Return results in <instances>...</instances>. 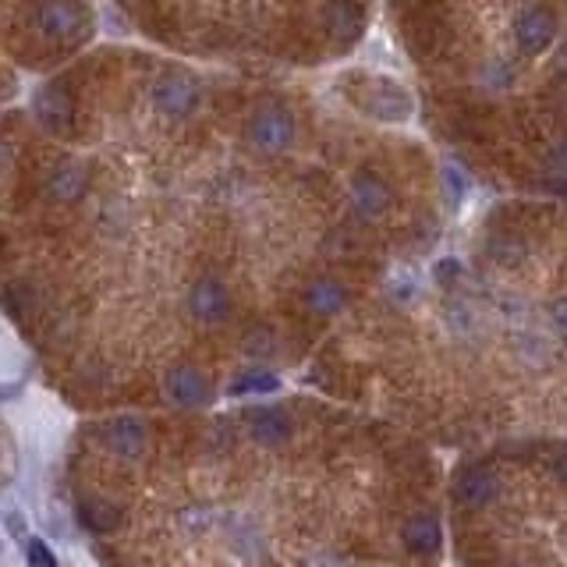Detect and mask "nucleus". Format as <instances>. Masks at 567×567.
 <instances>
[{"label": "nucleus", "mask_w": 567, "mask_h": 567, "mask_svg": "<svg viewBox=\"0 0 567 567\" xmlns=\"http://www.w3.org/2000/svg\"><path fill=\"white\" fill-rule=\"evenodd\" d=\"M43 40L78 46L92 33V11L86 4H43L33 11Z\"/></svg>", "instance_id": "1"}, {"label": "nucleus", "mask_w": 567, "mask_h": 567, "mask_svg": "<svg viewBox=\"0 0 567 567\" xmlns=\"http://www.w3.org/2000/svg\"><path fill=\"white\" fill-rule=\"evenodd\" d=\"M202 100V89H199V78L188 75L181 68H170L153 82V107L156 114H164L170 121H181L188 118Z\"/></svg>", "instance_id": "2"}, {"label": "nucleus", "mask_w": 567, "mask_h": 567, "mask_svg": "<svg viewBox=\"0 0 567 567\" xmlns=\"http://www.w3.org/2000/svg\"><path fill=\"white\" fill-rule=\"evenodd\" d=\"M248 142L259 153H284L294 142V118L288 107L266 103L248 121Z\"/></svg>", "instance_id": "3"}, {"label": "nucleus", "mask_w": 567, "mask_h": 567, "mask_svg": "<svg viewBox=\"0 0 567 567\" xmlns=\"http://www.w3.org/2000/svg\"><path fill=\"white\" fill-rule=\"evenodd\" d=\"M355 100L366 114L380 121H404L412 114V97H408V89L401 82H393V78H369L366 92Z\"/></svg>", "instance_id": "4"}, {"label": "nucleus", "mask_w": 567, "mask_h": 567, "mask_svg": "<svg viewBox=\"0 0 567 567\" xmlns=\"http://www.w3.org/2000/svg\"><path fill=\"white\" fill-rule=\"evenodd\" d=\"M514 40L518 51L529 57H540L557 40V14L549 8H522L514 19Z\"/></svg>", "instance_id": "5"}, {"label": "nucleus", "mask_w": 567, "mask_h": 567, "mask_svg": "<svg viewBox=\"0 0 567 567\" xmlns=\"http://www.w3.org/2000/svg\"><path fill=\"white\" fill-rule=\"evenodd\" d=\"M185 305L192 312V320H199V323H207V326L224 323L231 312V291L220 277H199L192 288H188Z\"/></svg>", "instance_id": "6"}, {"label": "nucleus", "mask_w": 567, "mask_h": 567, "mask_svg": "<svg viewBox=\"0 0 567 567\" xmlns=\"http://www.w3.org/2000/svg\"><path fill=\"white\" fill-rule=\"evenodd\" d=\"M164 390H167V398L175 401L178 408H207L213 401L210 376L199 373L196 366H188V362H181V366H175V369L167 373Z\"/></svg>", "instance_id": "7"}, {"label": "nucleus", "mask_w": 567, "mask_h": 567, "mask_svg": "<svg viewBox=\"0 0 567 567\" xmlns=\"http://www.w3.org/2000/svg\"><path fill=\"white\" fill-rule=\"evenodd\" d=\"M497 493H500V482L486 465H465L458 476H454V497H458V503H465L468 511L490 508Z\"/></svg>", "instance_id": "8"}, {"label": "nucleus", "mask_w": 567, "mask_h": 567, "mask_svg": "<svg viewBox=\"0 0 567 567\" xmlns=\"http://www.w3.org/2000/svg\"><path fill=\"white\" fill-rule=\"evenodd\" d=\"M33 114L46 132L54 135H68L75 124V103L68 97L65 86H43L33 100Z\"/></svg>", "instance_id": "9"}, {"label": "nucleus", "mask_w": 567, "mask_h": 567, "mask_svg": "<svg viewBox=\"0 0 567 567\" xmlns=\"http://www.w3.org/2000/svg\"><path fill=\"white\" fill-rule=\"evenodd\" d=\"M103 444L118 454L124 462H135L146 454V444H149V430L146 422L135 419V415H121V419H110L103 425Z\"/></svg>", "instance_id": "10"}, {"label": "nucleus", "mask_w": 567, "mask_h": 567, "mask_svg": "<svg viewBox=\"0 0 567 567\" xmlns=\"http://www.w3.org/2000/svg\"><path fill=\"white\" fill-rule=\"evenodd\" d=\"M302 305L305 312H312V316H337V312L348 305V288L337 280V277H316L305 284L302 291Z\"/></svg>", "instance_id": "11"}, {"label": "nucleus", "mask_w": 567, "mask_h": 567, "mask_svg": "<svg viewBox=\"0 0 567 567\" xmlns=\"http://www.w3.org/2000/svg\"><path fill=\"white\" fill-rule=\"evenodd\" d=\"M86 188H89V170L82 164H75V160L51 167V170H46V178H43L46 199H57V202H75L78 196L86 192Z\"/></svg>", "instance_id": "12"}, {"label": "nucleus", "mask_w": 567, "mask_h": 567, "mask_svg": "<svg viewBox=\"0 0 567 567\" xmlns=\"http://www.w3.org/2000/svg\"><path fill=\"white\" fill-rule=\"evenodd\" d=\"M348 196H352V207L362 216H380L390 207V185L380 175H373V170H358L352 178Z\"/></svg>", "instance_id": "13"}, {"label": "nucleus", "mask_w": 567, "mask_h": 567, "mask_svg": "<svg viewBox=\"0 0 567 567\" xmlns=\"http://www.w3.org/2000/svg\"><path fill=\"white\" fill-rule=\"evenodd\" d=\"M401 540L408 546V554L433 557L436 549L444 546V525H440L436 514H415V518H408V522H404Z\"/></svg>", "instance_id": "14"}, {"label": "nucleus", "mask_w": 567, "mask_h": 567, "mask_svg": "<svg viewBox=\"0 0 567 567\" xmlns=\"http://www.w3.org/2000/svg\"><path fill=\"white\" fill-rule=\"evenodd\" d=\"M248 436L263 447H284L291 440V415L284 408H256L248 415Z\"/></svg>", "instance_id": "15"}, {"label": "nucleus", "mask_w": 567, "mask_h": 567, "mask_svg": "<svg viewBox=\"0 0 567 567\" xmlns=\"http://www.w3.org/2000/svg\"><path fill=\"white\" fill-rule=\"evenodd\" d=\"M78 522H82V529L97 532V535H107L114 532L121 525V508L110 500H100V497H89L78 503Z\"/></svg>", "instance_id": "16"}, {"label": "nucleus", "mask_w": 567, "mask_h": 567, "mask_svg": "<svg viewBox=\"0 0 567 567\" xmlns=\"http://www.w3.org/2000/svg\"><path fill=\"white\" fill-rule=\"evenodd\" d=\"M323 19H326V29L334 36L355 40L362 33V22H366V8H358V4H330V8H323Z\"/></svg>", "instance_id": "17"}, {"label": "nucleus", "mask_w": 567, "mask_h": 567, "mask_svg": "<svg viewBox=\"0 0 567 567\" xmlns=\"http://www.w3.org/2000/svg\"><path fill=\"white\" fill-rule=\"evenodd\" d=\"M280 390V376H274L270 369H245L238 380L227 387L231 398H266V393Z\"/></svg>", "instance_id": "18"}, {"label": "nucleus", "mask_w": 567, "mask_h": 567, "mask_svg": "<svg viewBox=\"0 0 567 567\" xmlns=\"http://www.w3.org/2000/svg\"><path fill=\"white\" fill-rule=\"evenodd\" d=\"M22 554H25V564L29 567H60L57 554L40 540V535H25V540H22Z\"/></svg>", "instance_id": "19"}, {"label": "nucleus", "mask_w": 567, "mask_h": 567, "mask_svg": "<svg viewBox=\"0 0 567 567\" xmlns=\"http://www.w3.org/2000/svg\"><path fill=\"white\" fill-rule=\"evenodd\" d=\"M479 78H482L486 89H503V86L514 82V71H511L508 65H503L500 57H493V60H486V68L479 71Z\"/></svg>", "instance_id": "20"}, {"label": "nucleus", "mask_w": 567, "mask_h": 567, "mask_svg": "<svg viewBox=\"0 0 567 567\" xmlns=\"http://www.w3.org/2000/svg\"><path fill=\"white\" fill-rule=\"evenodd\" d=\"M546 167L554 170V178H567V138H560L557 146L546 153Z\"/></svg>", "instance_id": "21"}, {"label": "nucleus", "mask_w": 567, "mask_h": 567, "mask_svg": "<svg viewBox=\"0 0 567 567\" xmlns=\"http://www.w3.org/2000/svg\"><path fill=\"white\" fill-rule=\"evenodd\" d=\"M444 181H447V192H451V202H462L465 188H468V178L462 167H447L444 170Z\"/></svg>", "instance_id": "22"}, {"label": "nucleus", "mask_w": 567, "mask_h": 567, "mask_svg": "<svg viewBox=\"0 0 567 567\" xmlns=\"http://www.w3.org/2000/svg\"><path fill=\"white\" fill-rule=\"evenodd\" d=\"M458 274H462V263H458V259H440V263L433 266L436 284H447L451 277H458Z\"/></svg>", "instance_id": "23"}, {"label": "nucleus", "mask_w": 567, "mask_h": 567, "mask_svg": "<svg viewBox=\"0 0 567 567\" xmlns=\"http://www.w3.org/2000/svg\"><path fill=\"white\" fill-rule=\"evenodd\" d=\"M549 316H554V326L560 341L567 344V298H560V302H554V309H549Z\"/></svg>", "instance_id": "24"}, {"label": "nucleus", "mask_w": 567, "mask_h": 567, "mask_svg": "<svg viewBox=\"0 0 567 567\" xmlns=\"http://www.w3.org/2000/svg\"><path fill=\"white\" fill-rule=\"evenodd\" d=\"M543 188H549V192H557V196H567V178H549Z\"/></svg>", "instance_id": "25"}, {"label": "nucleus", "mask_w": 567, "mask_h": 567, "mask_svg": "<svg viewBox=\"0 0 567 567\" xmlns=\"http://www.w3.org/2000/svg\"><path fill=\"white\" fill-rule=\"evenodd\" d=\"M557 476H560V479L567 482V454H564V458L557 462Z\"/></svg>", "instance_id": "26"}, {"label": "nucleus", "mask_w": 567, "mask_h": 567, "mask_svg": "<svg viewBox=\"0 0 567 567\" xmlns=\"http://www.w3.org/2000/svg\"><path fill=\"white\" fill-rule=\"evenodd\" d=\"M560 68L567 71V43H564V51H560Z\"/></svg>", "instance_id": "27"}, {"label": "nucleus", "mask_w": 567, "mask_h": 567, "mask_svg": "<svg viewBox=\"0 0 567 567\" xmlns=\"http://www.w3.org/2000/svg\"><path fill=\"white\" fill-rule=\"evenodd\" d=\"M508 567H529V564H508Z\"/></svg>", "instance_id": "28"}]
</instances>
